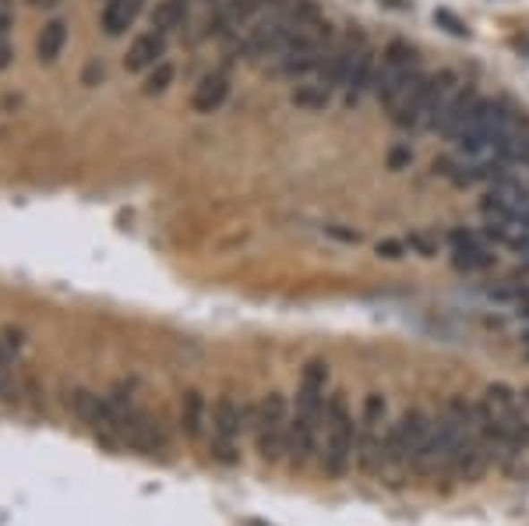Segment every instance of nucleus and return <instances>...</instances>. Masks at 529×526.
Segmentation results:
<instances>
[{
	"mask_svg": "<svg viewBox=\"0 0 529 526\" xmlns=\"http://www.w3.org/2000/svg\"><path fill=\"white\" fill-rule=\"evenodd\" d=\"M325 385H328V364L325 360H311L303 367L300 389H296V410L290 417V463L307 467L311 456L318 453L321 442V427H325Z\"/></svg>",
	"mask_w": 529,
	"mask_h": 526,
	"instance_id": "obj_1",
	"label": "nucleus"
},
{
	"mask_svg": "<svg viewBox=\"0 0 529 526\" xmlns=\"http://www.w3.org/2000/svg\"><path fill=\"white\" fill-rule=\"evenodd\" d=\"M321 467L328 477H346L356 460V420L346 392H332L325 403V427H321Z\"/></svg>",
	"mask_w": 529,
	"mask_h": 526,
	"instance_id": "obj_2",
	"label": "nucleus"
},
{
	"mask_svg": "<svg viewBox=\"0 0 529 526\" xmlns=\"http://www.w3.org/2000/svg\"><path fill=\"white\" fill-rule=\"evenodd\" d=\"M388 407L378 392L363 400V413L356 424V467L363 473H381L388 460Z\"/></svg>",
	"mask_w": 529,
	"mask_h": 526,
	"instance_id": "obj_3",
	"label": "nucleus"
},
{
	"mask_svg": "<svg viewBox=\"0 0 529 526\" xmlns=\"http://www.w3.org/2000/svg\"><path fill=\"white\" fill-rule=\"evenodd\" d=\"M254 442L265 463H279L290 449V407L279 392H269L254 410Z\"/></svg>",
	"mask_w": 529,
	"mask_h": 526,
	"instance_id": "obj_4",
	"label": "nucleus"
},
{
	"mask_svg": "<svg viewBox=\"0 0 529 526\" xmlns=\"http://www.w3.org/2000/svg\"><path fill=\"white\" fill-rule=\"evenodd\" d=\"M431 431H434V417L427 410H406L388 427V460H385V467H416Z\"/></svg>",
	"mask_w": 529,
	"mask_h": 526,
	"instance_id": "obj_5",
	"label": "nucleus"
},
{
	"mask_svg": "<svg viewBox=\"0 0 529 526\" xmlns=\"http://www.w3.org/2000/svg\"><path fill=\"white\" fill-rule=\"evenodd\" d=\"M243 427H247V407H240L234 396H219L209 417V431H212V456L223 467H234L240 460Z\"/></svg>",
	"mask_w": 529,
	"mask_h": 526,
	"instance_id": "obj_6",
	"label": "nucleus"
},
{
	"mask_svg": "<svg viewBox=\"0 0 529 526\" xmlns=\"http://www.w3.org/2000/svg\"><path fill=\"white\" fill-rule=\"evenodd\" d=\"M431 78H434V74H423V71L416 67V71H410L396 89H388V92L381 96V103H385L392 124H399V127H420L427 96H431Z\"/></svg>",
	"mask_w": 529,
	"mask_h": 526,
	"instance_id": "obj_7",
	"label": "nucleus"
},
{
	"mask_svg": "<svg viewBox=\"0 0 529 526\" xmlns=\"http://www.w3.org/2000/svg\"><path fill=\"white\" fill-rule=\"evenodd\" d=\"M363 47H367V39H363L360 32H350V36L336 39V43L325 50V60H321V67H318L321 85H328V89H346L353 60H356V54H360Z\"/></svg>",
	"mask_w": 529,
	"mask_h": 526,
	"instance_id": "obj_8",
	"label": "nucleus"
},
{
	"mask_svg": "<svg viewBox=\"0 0 529 526\" xmlns=\"http://www.w3.org/2000/svg\"><path fill=\"white\" fill-rule=\"evenodd\" d=\"M416 50H413L406 39H392L385 50H381V60H378V71H374V92L385 96L388 89H396L410 71H416Z\"/></svg>",
	"mask_w": 529,
	"mask_h": 526,
	"instance_id": "obj_9",
	"label": "nucleus"
},
{
	"mask_svg": "<svg viewBox=\"0 0 529 526\" xmlns=\"http://www.w3.org/2000/svg\"><path fill=\"white\" fill-rule=\"evenodd\" d=\"M452 244H456L452 262H456L459 272H483V269L494 265V251H491L476 234H463V230H459V234H452Z\"/></svg>",
	"mask_w": 529,
	"mask_h": 526,
	"instance_id": "obj_10",
	"label": "nucleus"
},
{
	"mask_svg": "<svg viewBox=\"0 0 529 526\" xmlns=\"http://www.w3.org/2000/svg\"><path fill=\"white\" fill-rule=\"evenodd\" d=\"M166 57V36H159V32H145V36H138L131 47H127V71H134V74H141V71H152L159 60Z\"/></svg>",
	"mask_w": 529,
	"mask_h": 526,
	"instance_id": "obj_11",
	"label": "nucleus"
},
{
	"mask_svg": "<svg viewBox=\"0 0 529 526\" xmlns=\"http://www.w3.org/2000/svg\"><path fill=\"white\" fill-rule=\"evenodd\" d=\"M226 92H230V74L226 71H212L198 82L194 96H191V107L198 114H216L223 103H226Z\"/></svg>",
	"mask_w": 529,
	"mask_h": 526,
	"instance_id": "obj_12",
	"label": "nucleus"
},
{
	"mask_svg": "<svg viewBox=\"0 0 529 526\" xmlns=\"http://www.w3.org/2000/svg\"><path fill=\"white\" fill-rule=\"evenodd\" d=\"M209 417H212V410H209L201 392H194V389L183 392V400H180V427H183V435H187L191 442H201V438H205Z\"/></svg>",
	"mask_w": 529,
	"mask_h": 526,
	"instance_id": "obj_13",
	"label": "nucleus"
},
{
	"mask_svg": "<svg viewBox=\"0 0 529 526\" xmlns=\"http://www.w3.org/2000/svg\"><path fill=\"white\" fill-rule=\"evenodd\" d=\"M261 7H265V0H223V14H219V36H230V32H247L254 22H258V14H261Z\"/></svg>",
	"mask_w": 529,
	"mask_h": 526,
	"instance_id": "obj_14",
	"label": "nucleus"
},
{
	"mask_svg": "<svg viewBox=\"0 0 529 526\" xmlns=\"http://www.w3.org/2000/svg\"><path fill=\"white\" fill-rule=\"evenodd\" d=\"M480 96L473 92V89H459L448 103H445V110L438 114V120H434V127L431 131H441L445 138H456V131H459V124L466 120V114L473 110V103H476Z\"/></svg>",
	"mask_w": 529,
	"mask_h": 526,
	"instance_id": "obj_15",
	"label": "nucleus"
},
{
	"mask_svg": "<svg viewBox=\"0 0 529 526\" xmlns=\"http://www.w3.org/2000/svg\"><path fill=\"white\" fill-rule=\"evenodd\" d=\"M141 4H145V0H107V7H103V29H107V36L127 32V29L134 25Z\"/></svg>",
	"mask_w": 529,
	"mask_h": 526,
	"instance_id": "obj_16",
	"label": "nucleus"
},
{
	"mask_svg": "<svg viewBox=\"0 0 529 526\" xmlns=\"http://www.w3.org/2000/svg\"><path fill=\"white\" fill-rule=\"evenodd\" d=\"M374 71H378V54L371 50V47H363L356 60H353L350 67V82H346V89H350V103L363 92V89H374Z\"/></svg>",
	"mask_w": 529,
	"mask_h": 526,
	"instance_id": "obj_17",
	"label": "nucleus"
},
{
	"mask_svg": "<svg viewBox=\"0 0 529 526\" xmlns=\"http://www.w3.org/2000/svg\"><path fill=\"white\" fill-rule=\"evenodd\" d=\"M187 7H191V0H159L156 11H152V29L159 36H170L176 25H183Z\"/></svg>",
	"mask_w": 529,
	"mask_h": 526,
	"instance_id": "obj_18",
	"label": "nucleus"
},
{
	"mask_svg": "<svg viewBox=\"0 0 529 526\" xmlns=\"http://www.w3.org/2000/svg\"><path fill=\"white\" fill-rule=\"evenodd\" d=\"M64 43H67V25L64 22H50L43 32H39V43H36V54L43 64H54L60 57V50H64Z\"/></svg>",
	"mask_w": 529,
	"mask_h": 526,
	"instance_id": "obj_19",
	"label": "nucleus"
},
{
	"mask_svg": "<svg viewBox=\"0 0 529 526\" xmlns=\"http://www.w3.org/2000/svg\"><path fill=\"white\" fill-rule=\"evenodd\" d=\"M294 103L300 110H325V107L332 103V89L321 85V82H314V85H296Z\"/></svg>",
	"mask_w": 529,
	"mask_h": 526,
	"instance_id": "obj_20",
	"label": "nucleus"
},
{
	"mask_svg": "<svg viewBox=\"0 0 529 526\" xmlns=\"http://www.w3.org/2000/svg\"><path fill=\"white\" fill-rule=\"evenodd\" d=\"M406 247H410L413 254H420V258H434L438 247H441V240H438V234H431V230H413L406 237Z\"/></svg>",
	"mask_w": 529,
	"mask_h": 526,
	"instance_id": "obj_21",
	"label": "nucleus"
},
{
	"mask_svg": "<svg viewBox=\"0 0 529 526\" xmlns=\"http://www.w3.org/2000/svg\"><path fill=\"white\" fill-rule=\"evenodd\" d=\"M170 82H174V64H170V60H159V64L149 71V78H145V92L156 96V92L170 89Z\"/></svg>",
	"mask_w": 529,
	"mask_h": 526,
	"instance_id": "obj_22",
	"label": "nucleus"
},
{
	"mask_svg": "<svg viewBox=\"0 0 529 526\" xmlns=\"http://www.w3.org/2000/svg\"><path fill=\"white\" fill-rule=\"evenodd\" d=\"M434 22H438V25H445V32H452V36H459V39H466V32H470V29H466V25H463L452 11H445V7H441V11H434Z\"/></svg>",
	"mask_w": 529,
	"mask_h": 526,
	"instance_id": "obj_23",
	"label": "nucleus"
},
{
	"mask_svg": "<svg viewBox=\"0 0 529 526\" xmlns=\"http://www.w3.org/2000/svg\"><path fill=\"white\" fill-rule=\"evenodd\" d=\"M403 251H406V244H399V240H378V254L388 258V262L403 258Z\"/></svg>",
	"mask_w": 529,
	"mask_h": 526,
	"instance_id": "obj_24",
	"label": "nucleus"
},
{
	"mask_svg": "<svg viewBox=\"0 0 529 526\" xmlns=\"http://www.w3.org/2000/svg\"><path fill=\"white\" fill-rule=\"evenodd\" d=\"M410 163H413V152L406 145H399V149L388 152V167H392V170H403V167H410Z\"/></svg>",
	"mask_w": 529,
	"mask_h": 526,
	"instance_id": "obj_25",
	"label": "nucleus"
},
{
	"mask_svg": "<svg viewBox=\"0 0 529 526\" xmlns=\"http://www.w3.org/2000/svg\"><path fill=\"white\" fill-rule=\"evenodd\" d=\"M96 78H103V67H99V64H89V71H85V85H92Z\"/></svg>",
	"mask_w": 529,
	"mask_h": 526,
	"instance_id": "obj_26",
	"label": "nucleus"
},
{
	"mask_svg": "<svg viewBox=\"0 0 529 526\" xmlns=\"http://www.w3.org/2000/svg\"><path fill=\"white\" fill-rule=\"evenodd\" d=\"M519 311H523V315L529 318V290L519 293Z\"/></svg>",
	"mask_w": 529,
	"mask_h": 526,
	"instance_id": "obj_27",
	"label": "nucleus"
},
{
	"mask_svg": "<svg viewBox=\"0 0 529 526\" xmlns=\"http://www.w3.org/2000/svg\"><path fill=\"white\" fill-rule=\"evenodd\" d=\"M7 64H11V50L0 43V67H7Z\"/></svg>",
	"mask_w": 529,
	"mask_h": 526,
	"instance_id": "obj_28",
	"label": "nucleus"
},
{
	"mask_svg": "<svg viewBox=\"0 0 529 526\" xmlns=\"http://www.w3.org/2000/svg\"><path fill=\"white\" fill-rule=\"evenodd\" d=\"M4 396H7V375L0 371V400H4Z\"/></svg>",
	"mask_w": 529,
	"mask_h": 526,
	"instance_id": "obj_29",
	"label": "nucleus"
},
{
	"mask_svg": "<svg viewBox=\"0 0 529 526\" xmlns=\"http://www.w3.org/2000/svg\"><path fill=\"white\" fill-rule=\"evenodd\" d=\"M32 4H36V7H54L57 0H32Z\"/></svg>",
	"mask_w": 529,
	"mask_h": 526,
	"instance_id": "obj_30",
	"label": "nucleus"
},
{
	"mask_svg": "<svg viewBox=\"0 0 529 526\" xmlns=\"http://www.w3.org/2000/svg\"><path fill=\"white\" fill-rule=\"evenodd\" d=\"M519 403H523V410H529V389L523 392V396H519Z\"/></svg>",
	"mask_w": 529,
	"mask_h": 526,
	"instance_id": "obj_31",
	"label": "nucleus"
}]
</instances>
